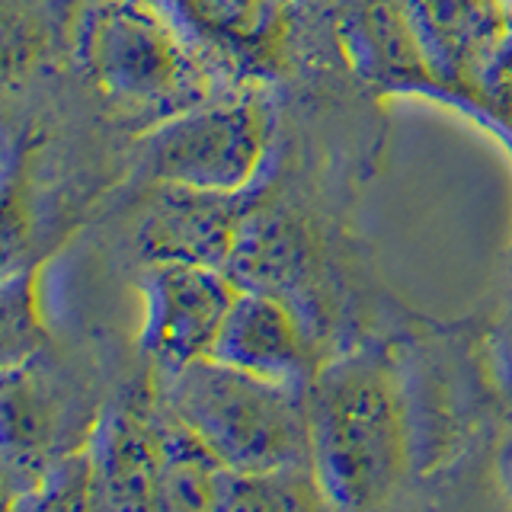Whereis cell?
<instances>
[{
    "label": "cell",
    "instance_id": "obj_1",
    "mask_svg": "<svg viewBox=\"0 0 512 512\" xmlns=\"http://www.w3.org/2000/svg\"><path fill=\"white\" fill-rule=\"evenodd\" d=\"M311 468L340 512H381L410 468L404 391L384 352L324 359L308 384Z\"/></svg>",
    "mask_w": 512,
    "mask_h": 512
},
{
    "label": "cell",
    "instance_id": "obj_2",
    "mask_svg": "<svg viewBox=\"0 0 512 512\" xmlns=\"http://www.w3.org/2000/svg\"><path fill=\"white\" fill-rule=\"evenodd\" d=\"M77 58L109 106L151 125L212 100L221 74L157 0H93Z\"/></svg>",
    "mask_w": 512,
    "mask_h": 512
},
{
    "label": "cell",
    "instance_id": "obj_3",
    "mask_svg": "<svg viewBox=\"0 0 512 512\" xmlns=\"http://www.w3.org/2000/svg\"><path fill=\"white\" fill-rule=\"evenodd\" d=\"M157 404L228 471L253 474L311 464L308 394L215 359L154 375Z\"/></svg>",
    "mask_w": 512,
    "mask_h": 512
},
{
    "label": "cell",
    "instance_id": "obj_4",
    "mask_svg": "<svg viewBox=\"0 0 512 512\" xmlns=\"http://www.w3.org/2000/svg\"><path fill=\"white\" fill-rule=\"evenodd\" d=\"M272 112L256 90L215 93L148 128L141 164L154 183L218 196H247L269 154Z\"/></svg>",
    "mask_w": 512,
    "mask_h": 512
},
{
    "label": "cell",
    "instance_id": "obj_5",
    "mask_svg": "<svg viewBox=\"0 0 512 512\" xmlns=\"http://www.w3.org/2000/svg\"><path fill=\"white\" fill-rule=\"evenodd\" d=\"M237 292V282L224 269L151 263L141 282L144 324L138 343L154 375H170L212 359Z\"/></svg>",
    "mask_w": 512,
    "mask_h": 512
},
{
    "label": "cell",
    "instance_id": "obj_6",
    "mask_svg": "<svg viewBox=\"0 0 512 512\" xmlns=\"http://www.w3.org/2000/svg\"><path fill=\"white\" fill-rule=\"evenodd\" d=\"M87 452L106 512H157L164 477V413L157 391L125 394L90 426Z\"/></svg>",
    "mask_w": 512,
    "mask_h": 512
},
{
    "label": "cell",
    "instance_id": "obj_7",
    "mask_svg": "<svg viewBox=\"0 0 512 512\" xmlns=\"http://www.w3.org/2000/svg\"><path fill=\"white\" fill-rule=\"evenodd\" d=\"M212 359L253 378L308 391L324 359H317L308 317L285 295L240 288L224 320Z\"/></svg>",
    "mask_w": 512,
    "mask_h": 512
},
{
    "label": "cell",
    "instance_id": "obj_8",
    "mask_svg": "<svg viewBox=\"0 0 512 512\" xmlns=\"http://www.w3.org/2000/svg\"><path fill=\"white\" fill-rule=\"evenodd\" d=\"M442 87L487 93L512 45L506 0H404Z\"/></svg>",
    "mask_w": 512,
    "mask_h": 512
},
{
    "label": "cell",
    "instance_id": "obj_9",
    "mask_svg": "<svg viewBox=\"0 0 512 512\" xmlns=\"http://www.w3.org/2000/svg\"><path fill=\"white\" fill-rule=\"evenodd\" d=\"M157 196L138 224V250L148 263H199L228 269L240 228L244 196H218L154 183Z\"/></svg>",
    "mask_w": 512,
    "mask_h": 512
},
{
    "label": "cell",
    "instance_id": "obj_10",
    "mask_svg": "<svg viewBox=\"0 0 512 512\" xmlns=\"http://www.w3.org/2000/svg\"><path fill=\"white\" fill-rule=\"evenodd\" d=\"M218 71L263 74L282 61L285 0H157Z\"/></svg>",
    "mask_w": 512,
    "mask_h": 512
},
{
    "label": "cell",
    "instance_id": "obj_11",
    "mask_svg": "<svg viewBox=\"0 0 512 512\" xmlns=\"http://www.w3.org/2000/svg\"><path fill=\"white\" fill-rule=\"evenodd\" d=\"M36 359L4 368V461L7 480L16 471L23 474L20 493L36 484L48 464L61 458L55 452V439L61 436L64 397Z\"/></svg>",
    "mask_w": 512,
    "mask_h": 512
},
{
    "label": "cell",
    "instance_id": "obj_12",
    "mask_svg": "<svg viewBox=\"0 0 512 512\" xmlns=\"http://www.w3.org/2000/svg\"><path fill=\"white\" fill-rule=\"evenodd\" d=\"M346 45L359 68L381 84H439L404 0H362L346 20Z\"/></svg>",
    "mask_w": 512,
    "mask_h": 512
},
{
    "label": "cell",
    "instance_id": "obj_13",
    "mask_svg": "<svg viewBox=\"0 0 512 512\" xmlns=\"http://www.w3.org/2000/svg\"><path fill=\"white\" fill-rule=\"evenodd\" d=\"M164 413V407H160ZM164 477L157 512H221V480L228 468L164 413Z\"/></svg>",
    "mask_w": 512,
    "mask_h": 512
},
{
    "label": "cell",
    "instance_id": "obj_14",
    "mask_svg": "<svg viewBox=\"0 0 512 512\" xmlns=\"http://www.w3.org/2000/svg\"><path fill=\"white\" fill-rule=\"evenodd\" d=\"M221 512H340L311 464L240 474L221 480Z\"/></svg>",
    "mask_w": 512,
    "mask_h": 512
},
{
    "label": "cell",
    "instance_id": "obj_15",
    "mask_svg": "<svg viewBox=\"0 0 512 512\" xmlns=\"http://www.w3.org/2000/svg\"><path fill=\"white\" fill-rule=\"evenodd\" d=\"M7 512H106L87 445L48 464L29 490L10 496Z\"/></svg>",
    "mask_w": 512,
    "mask_h": 512
},
{
    "label": "cell",
    "instance_id": "obj_16",
    "mask_svg": "<svg viewBox=\"0 0 512 512\" xmlns=\"http://www.w3.org/2000/svg\"><path fill=\"white\" fill-rule=\"evenodd\" d=\"M42 279V266H23L4 279V368L36 359L48 340Z\"/></svg>",
    "mask_w": 512,
    "mask_h": 512
},
{
    "label": "cell",
    "instance_id": "obj_17",
    "mask_svg": "<svg viewBox=\"0 0 512 512\" xmlns=\"http://www.w3.org/2000/svg\"><path fill=\"white\" fill-rule=\"evenodd\" d=\"M487 93H493L496 100H500V103L506 106L509 116H512V45H509V52L503 55L500 68H496V74H493V80H490V90H487Z\"/></svg>",
    "mask_w": 512,
    "mask_h": 512
},
{
    "label": "cell",
    "instance_id": "obj_18",
    "mask_svg": "<svg viewBox=\"0 0 512 512\" xmlns=\"http://www.w3.org/2000/svg\"><path fill=\"white\" fill-rule=\"evenodd\" d=\"M496 480H500L506 500L512 503V429L503 436L500 448H496Z\"/></svg>",
    "mask_w": 512,
    "mask_h": 512
},
{
    "label": "cell",
    "instance_id": "obj_19",
    "mask_svg": "<svg viewBox=\"0 0 512 512\" xmlns=\"http://www.w3.org/2000/svg\"><path fill=\"white\" fill-rule=\"evenodd\" d=\"M506 4H509V7H512V0H506Z\"/></svg>",
    "mask_w": 512,
    "mask_h": 512
}]
</instances>
